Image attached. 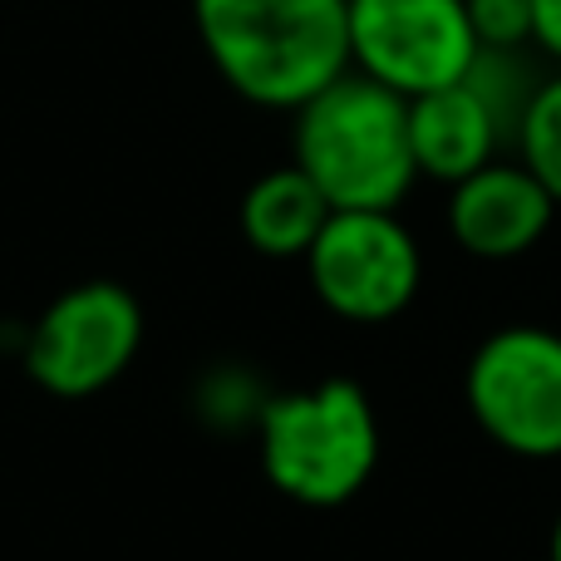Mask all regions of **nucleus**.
<instances>
[{"label": "nucleus", "mask_w": 561, "mask_h": 561, "mask_svg": "<svg viewBox=\"0 0 561 561\" xmlns=\"http://www.w3.org/2000/svg\"><path fill=\"white\" fill-rule=\"evenodd\" d=\"M473 424L513 458H561V335L547 325H497L463 369Z\"/></svg>", "instance_id": "5"}, {"label": "nucleus", "mask_w": 561, "mask_h": 561, "mask_svg": "<svg viewBox=\"0 0 561 561\" xmlns=\"http://www.w3.org/2000/svg\"><path fill=\"white\" fill-rule=\"evenodd\" d=\"M217 79L256 108L296 114L350 69V0H193Z\"/></svg>", "instance_id": "1"}, {"label": "nucleus", "mask_w": 561, "mask_h": 561, "mask_svg": "<svg viewBox=\"0 0 561 561\" xmlns=\"http://www.w3.org/2000/svg\"><path fill=\"white\" fill-rule=\"evenodd\" d=\"M330 213L335 207L320 197V187L296 163H280L242 193L237 222H242V237L252 252L272 256V262H306L310 242L330 222Z\"/></svg>", "instance_id": "10"}, {"label": "nucleus", "mask_w": 561, "mask_h": 561, "mask_svg": "<svg viewBox=\"0 0 561 561\" xmlns=\"http://www.w3.org/2000/svg\"><path fill=\"white\" fill-rule=\"evenodd\" d=\"M409 153H414L419 178L454 187L513 148L483 94L468 79H458L448 89L409 99Z\"/></svg>", "instance_id": "9"}, {"label": "nucleus", "mask_w": 561, "mask_h": 561, "mask_svg": "<svg viewBox=\"0 0 561 561\" xmlns=\"http://www.w3.org/2000/svg\"><path fill=\"white\" fill-rule=\"evenodd\" d=\"M552 561H561V513H557V523H552Z\"/></svg>", "instance_id": "14"}, {"label": "nucleus", "mask_w": 561, "mask_h": 561, "mask_svg": "<svg viewBox=\"0 0 561 561\" xmlns=\"http://www.w3.org/2000/svg\"><path fill=\"white\" fill-rule=\"evenodd\" d=\"M262 478L296 507H345L379 468V419L355 379L266 394L256 414Z\"/></svg>", "instance_id": "3"}, {"label": "nucleus", "mask_w": 561, "mask_h": 561, "mask_svg": "<svg viewBox=\"0 0 561 561\" xmlns=\"http://www.w3.org/2000/svg\"><path fill=\"white\" fill-rule=\"evenodd\" d=\"M513 158L537 178V183L552 193V203L561 207V69L552 79H542L523 114V128H517Z\"/></svg>", "instance_id": "11"}, {"label": "nucleus", "mask_w": 561, "mask_h": 561, "mask_svg": "<svg viewBox=\"0 0 561 561\" xmlns=\"http://www.w3.org/2000/svg\"><path fill=\"white\" fill-rule=\"evenodd\" d=\"M290 163L335 213H399L419 183L409 153V99L345 69L296 108Z\"/></svg>", "instance_id": "2"}, {"label": "nucleus", "mask_w": 561, "mask_h": 561, "mask_svg": "<svg viewBox=\"0 0 561 561\" xmlns=\"http://www.w3.org/2000/svg\"><path fill=\"white\" fill-rule=\"evenodd\" d=\"M468 25L478 35V49H527L533 0H468Z\"/></svg>", "instance_id": "12"}, {"label": "nucleus", "mask_w": 561, "mask_h": 561, "mask_svg": "<svg viewBox=\"0 0 561 561\" xmlns=\"http://www.w3.org/2000/svg\"><path fill=\"white\" fill-rule=\"evenodd\" d=\"M144 350V306L124 280H75L25 330V375L55 399H94Z\"/></svg>", "instance_id": "4"}, {"label": "nucleus", "mask_w": 561, "mask_h": 561, "mask_svg": "<svg viewBox=\"0 0 561 561\" xmlns=\"http://www.w3.org/2000/svg\"><path fill=\"white\" fill-rule=\"evenodd\" d=\"M316 300L350 325H385L414 306L424 252L399 213H330L306 252Z\"/></svg>", "instance_id": "6"}, {"label": "nucleus", "mask_w": 561, "mask_h": 561, "mask_svg": "<svg viewBox=\"0 0 561 561\" xmlns=\"http://www.w3.org/2000/svg\"><path fill=\"white\" fill-rule=\"evenodd\" d=\"M533 49L561 69V0H533Z\"/></svg>", "instance_id": "13"}, {"label": "nucleus", "mask_w": 561, "mask_h": 561, "mask_svg": "<svg viewBox=\"0 0 561 561\" xmlns=\"http://www.w3.org/2000/svg\"><path fill=\"white\" fill-rule=\"evenodd\" d=\"M468 0H350V69L399 99L448 89L473 69Z\"/></svg>", "instance_id": "7"}, {"label": "nucleus", "mask_w": 561, "mask_h": 561, "mask_svg": "<svg viewBox=\"0 0 561 561\" xmlns=\"http://www.w3.org/2000/svg\"><path fill=\"white\" fill-rule=\"evenodd\" d=\"M557 222V203L513 153L448 187V237L478 262L527 256Z\"/></svg>", "instance_id": "8"}]
</instances>
